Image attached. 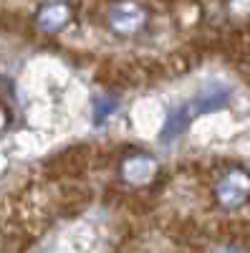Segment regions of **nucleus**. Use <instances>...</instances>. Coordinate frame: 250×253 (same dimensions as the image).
I'll use <instances>...</instances> for the list:
<instances>
[{
  "label": "nucleus",
  "mask_w": 250,
  "mask_h": 253,
  "mask_svg": "<svg viewBox=\"0 0 250 253\" xmlns=\"http://www.w3.org/2000/svg\"><path fill=\"white\" fill-rule=\"evenodd\" d=\"M10 124H13V114H10V109L5 107V104H0V137H3V134L10 129Z\"/></svg>",
  "instance_id": "nucleus-7"
},
{
  "label": "nucleus",
  "mask_w": 250,
  "mask_h": 253,
  "mask_svg": "<svg viewBox=\"0 0 250 253\" xmlns=\"http://www.w3.org/2000/svg\"><path fill=\"white\" fill-rule=\"evenodd\" d=\"M227 99H230V91L220 84H213V86H207L205 91H200L197 96H192L190 101L179 107L177 112H172L167 117L164 126H162V134L170 139V137H177L187 124L192 119L202 117V114H213V112H220L227 107Z\"/></svg>",
  "instance_id": "nucleus-1"
},
{
  "label": "nucleus",
  "mask_w": 250,
  "mask_h": 253,
  "mask_svg": "<svg viewBox=\"0 0 250 253\" xmlns=\"http://www.w3.org/2000/svg\"><path fill=\"white\" fill-rule=\"evenodd\" d=\"M215 200L225 210H238L248 205L250 200V172L243 167L227 170L217 182H215Z\"/></svg>",
  "instance_id": "nucleus-2"
},
{
  "label": "nucleus",
  "mask_w": 250,
  "mask_h": 253,
  "mask_svg": "<svg viewBox=\"0 0 250 253\" xmlns=\"http://www.w3.org/2000/svg\"><path fill=\"white\" fill-rule=\"evenodd\" d=\"M36 23L43 33H61L71 23V5L69 3H43L36 10Z\"/></svg>",
  "instance_id": "nucleus-5"
},
{
  "label": "nucleus",
  "mask_w": 250,
  "mask_h": 253,
  "mask_svg": "<svg viewBox=\"0 0 250 253\" xmlns=\"http://www.w3.org/2000/svg\"><path fill=\"white\" fill-rule=\"evenodd\" d=\"M147 20H149V13H147V8L139 5V3H114L107 10L109 28L116 36H121V38H129V36L142 33L144 26H147Z\"/></svg>",
  "instance_id": "nucleus-3"
},
{
  "label": "nucleus",
  "mask_w": 250,
  "mask_h": 253,
  "mask_svg": "<svg viewBox=\"0 0 250 253\" xmlns=\"http://www.w3.org/2000/svg\"><path fill=\"white\" fill-rule=\"evenodd\" d=\"M121 180L132 187H147L159 172V162L149 152H132L121 160Z\"/></svg>",
  "instance_id": "nucleus-4"
},
{
  "label": "nucleus",
  "mask_w": 250,
  "mask_h": 253,
  "mask_svg": "<svg viewBox=\"0 0 250 253\" xmlns=\"http://www.w3.org/2000/svg\"><path fill=\"white\" fill-rule=\"evenodd\" d=\"M210 253H250V251L243 248V246H238V243H220V246H215Z\"/></svg>",
  "instance_id": "nucleus-8"
},
{
  "label": "nucleus",
  "mask_w": 250,
  "mask_h": 253,
  "mask_svg": "<svg viewBox=\"0 0 250 253\" xmlns=\"http://www.w3.org/2000/svg\"><path fill=\"white\" fill-rule=\"evenodd\" d=\"M116 109V101L114 99H96V104H94V119L96 122H101V119H109V114Z\"/></svg>",
  "instance_id": "nucleus-6"
}]
</instances>
